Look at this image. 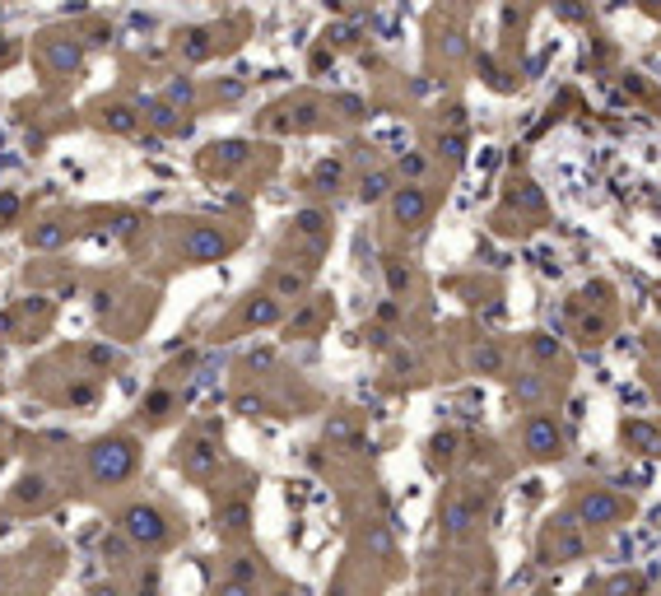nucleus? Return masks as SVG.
Segmentation results:
<instances>
[{"label":"nucleus","instance_id":"nucleus-8","mask_svg":"<svg viewBox=\"0 0 661 596\" xmlns=\"http://www.w3.org/2000/svg\"><path fill=\"white\" fill-rule=\"evenodd\" d=\"M224 596H247V587L243 583H229V587H224Z\"/></svg>","mask_w":661,"mask_h":596},{"label":"nucleus","instance_id":"nucleus-3","mask_svg":"<svg viewBox=\"0 0 661 596\" xmlns=\"http://www.w3.org/2000/svg\"><path fill=\"white\" fill-rule=\"evenodd\" d=\"M391 210H396V219H401V224H419L428 215V201H424L419 187H405V191L391 201Z\"/></svg>","mask_w":661,"mask_h":596},{"label":"nucleus","instance_id":"nucleus-6","mask_svg":"<svg viewBox=\"0 0 661 596\" xmlns=\"http://www.w3.org/2000/svg\"><path fill=\"white\" fill-rule=\"evenodd\" d=\"M186 252H191V257H210V252H219V238L214 233H191Z\"/></svg>","mask_w":661,"mask_h":596},{"label":"nucleus","instance_id":"nucleus-1","mask_svg":"<svg viewBox=\"0 0 661 596\" xmlns=\"http://www.w3.org/2000/svg\"><path fill=\"white\" fill-rule=\"evenodd\" d=\"M89 461H93V475L98 480H121L135 466V447L130 442H98Z\"/></svg>","mask_w":661,"mask_h":596},{"label":"nucleus","instance_id":"nucleus-4","mask_svg":"<svg viewBox=\"0 0 661 596\" xmlns=\"http://www.w3.org/2000/svg\"><path fill=\"white\" fill-rule=\"evenodd\" d=\"M526 447H531L536 456L559 452V428H554V419H531V428H526Z\"/></svg>","mask_w":661,"mask_h":596},{"label":"nucleus","instance_id":"nucleus-5","mask_svg":"<svg viewBox=\"0 0 661 596\" xmlns=\"http://www.w3.org/2000/svg\"><path fill=\"white\" fill-rule=\"evenodd\" d=\"M582 513L587 517H620V503H615L610 494H592V499L582 503Z\"/></svg>","mask_w":661,"mask_h":596},{"label":"nucleus","instance_id":"nucleus-7","mask_svg":"<svg viewBox=\"0 0 661 596\" xmlns=\"http://www.w3.org/2000/svg\"><path fill=\"white\" fill-rule=\"evenodd\" d=\"M387 191V177L377 172V177H363V201H377V196Z\"/></svg>","mask_w":661,"mask_h":596},{"label":"nucleus","instance_id":"nucleus-2","mask_svg":"<svg viewBox=\"0 0 661 596\" xmlns=\"http://www.w3.org/2000/svg\"><path fill=\"white\" fill-rule=\"evenodd\" d=\"M126 536H130V541H140V545H158L163 536H168V527H163V517H158L154 508L135 503L126 513Z\"/></svg>","mask_w":661,"mask_h":596}]
</instances>
